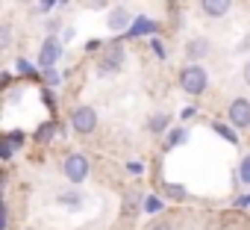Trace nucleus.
<instances>
[{"mask_svg": "<svg viewBox=\"0 0 250 230\" xmlns=\"http://www.w3.org/2000/svg\"><path fill=\"white\" fill-rule=\"evenodd\" d=\"M244 83H247V86H250V59H247V62H244Z\"/></svg>", "mask_w": 250, "mask_h": 230, "instance_id": "nucleus-22", "label": "nucleus"}, {"mask_svg": "<svg viewBox=\"0 0 250 230\" xmlns=\"http://www.w3.org/2000/svg\"><path fill=\"white\" fill-rule=\"evenodd\" d=\"M88 160L83 157V154H71V157H65V162H62V171H65V177L71 180V183H83L85 177H88Z\"/></svg>", "mask_w": 250, "mask_h": 230, "instance_id": "nucleus-2", "label": "nucleus"}, {"mask_svg": "<svg viewBox=\"0 0 250 230\" xmlns=\"http://www.w3.org/2000/svg\"><path fill=\"white\" fill-rule=\"evenodd\" d=\"M150 230H174V227H168V224H156V227H150Z\"/></svg>", "mask_w": 250, "mask_h": 230, "instance_id": "nucleus-24", "label": "nucleus"}, {"mask_svg": "<svg viewBox=\"0 0 250 230\" xmlns=\"http://www.w3.org/2000/svg\"><path fill=\"white\" fill-rule=\"evenodd\" d=\"M50 136H53V124H47V127H42V130H39V142H47Z\"/></svg>", "mask_w": 250, "mask_h": 230, "instance_id": "nucleus-18", "label": "nucleus"}, {"mask_svg": "<svg viewBox=\"0 0 250 230\" xmlns=\"http://www.w3.org/2000/svg\"><path fill=\"white\" fill-rule=\"evenodd\" d=\"M18 71H21V74H33V68H30L27 59H18Z\"/></svg>", "mask_w": 250, "mask_h": 230, "instance_id": "nucleus-21", "label": "nucleus"}, {"mask_svg": "<svg viewBox=\"0 0 250 230\" xmlns=\"http://www.w3.org/2000/svg\"><path fill=\"white\" fill-rule=\"evenodd\" d=\"M238 177H241V183H250V154L241 160V165H238Z\"/></svg>", "mask_w": 250, "mask_h": 230, "instance_id": "nucleus-15", "label": "nucleus"}, {"mask_svg": "<svg viewBox=\"0 0 250 230\" xmlns=\"http://www.w3.org/2000/svg\"><path fill=\"white\" fill-rule=\"evenodd\" d=\"M12 45V30H9V24H3L0 27V50H6Z\"/></svg>", "mask_w": 250, "mask_h": 230, "instance_id": "nucleus-14", "label": "nucleus"}, {"mask_svg": "<svg viewBox=\"0 0 250 230\" xmlns=\"http://www.w3.org/2000/svg\"><path fill=\"white\" fill-rule=\"evenodd\" d=\"M229 6H232V0H200V9L209 18H224L229 12Z\"/></svg>", "mask_w": 250, "mask_h": 230, "instance_id": "nucleus-8", "label": "nucleus"}, {"mask_svg": "<svg viewBox=\"0 0 250 230\" xmlns=\"http://www.w3.org/2000/svg\"><path fill=\"white\" fill-rule=\"evenodd\" d=\"M183 139H186V133H183V130H174V136L168 139V148H171V145H180Z\"/></svg>", "mask_w": 250, "mask_h": 230, "instance_id": "nucleus-19", "label": "nucleus"}, {"mask_svg": "<svg viewBox=\"0 0 250 230\" xmlns=\"http://www.w3.org/2000/svg\"><path fill=\"white\" fill-rule=\"evenodd\" d=\"M121 62H124V47H121L118 42H112V45L106 47V56L100 59V74H112V71H118Z\"/></svg>", "mask_w": 250, "mask_h": 230, "instance_id": "nucleus-5", "label": "nucleus"}, {"mask_svg": "<svg viewBox=\"0 0 250 230\" xmlns=\"http://www.w3.org/2000/svg\"><path fill=\"white\" fill-rule=\"evenodd\" d=\"M71 127H74V133H94V127H97V112L91 109V106H80V109H74V115H71Z\"/></svg>", "mask_w": 250, "mask_h": 230, "instance_id": "nucleus-4", "label": "nucleus"}, {"mask_svg": "<svg viewBox=\"0 0 250 230\" xmlns=\"http://www.w3.org/2000/svg\"><path fill=\"white\" fill-rule=\"evenodd\" d=\"M142 33H156V24H153V21H145V18L136 21V24H133V36H142Z\"/></svg>", "mask_w": 250, "mask_h": 230, "instance_id": "nucleus-12", "label": "nucleus"}, {"mask_svg": "<svg viewBox=\"0 0 250 230\" xmlns=\"http://www.w3.org/2000/svg\"><path fill=\"white\" fill-rule=\"evenodd\" d=\"M59 204H65V207H71V209H80V207H83V198H80L77 192H62V195H59Z\"/></svg>", "mask_w": 250, "mask_h": 230, "instance_id": "nucleus-10", "label": "nucleus"}, {"mask_svg": "<svg viewBox=\"0 0 250 230\" xmlns=\"http://www.w3.org/2000/svg\"><path fill=\"white\" fill-rule=\"evenodd\" d=\"M215 130L224 136V139H229V142H235V133H229V127H224V124H215Z\"/></svg>", "mask_w": 250, "mask_h": 230, "instance_id": "nucleus-17", "label": "nucleus"}, {"mask_svg": "<svg viewBox=\"0 0 250 230\" xmlns=\"http://www.w3.org/2000/svg\"><path fill=\"white\" fill-rule=\"evenodd\" d=\"M59 56H62L59 42H56L53 36H47V42H44V45H42V50H39V65H42V68H53Z\"/></svg>", "mask_w": 250, "mask_h": 230, "instance_id": "nucleus-6", "label": "nucleus"}, {"mask_svg": "<svg viewBox=\"0 0 250 230\" xmlns=\"http://www.w3.org/2000/svg\"><path fill=\"white\" fill-rule=\"evenodd\" d=\"M106 24H109V30H118V33H121V30H127V27H130V12L118 6V9H112V12H109Z\"/></svg>", "mask_w": 250, "mask_h": 230, "instance_id": "nucleus-9", "label": "nucleus"}, {"mask_svg": "<svg viewBox=\"0 0 250 230\" xmlns=\"http://www.w3.org/2000/svg\"><path fill=\"white\" fill-rule=\"evenodd\" d=\"M180 86H183L188 94H203L206 86H209V74H206V68H200V65H188V68H183V74H180Z\"/></svg>", "mask_w": 250, "mask_h": 230, "instance_id": "nucleus-1", "label": "nucleus"}, {"mask_svg": "<svg viewBox=\"0 0 250 230\" xmlns=\"http://www.w3.org/2000/svg\"><path fill=\"white\" fill-rule=\"evenodd\" d=\"M145 207H147V212H156L162 204H159V198H147V204H145Z\"/></svg>", "mask_w": 250, "mask_h": 230, "instance_id": "nucleus-20", "label": "nucleus"}, {"mask_svg": "<svg viewBox=\"0 0 250 230\" xmlns=\"http://www.w3.org/2000/svg\"><path fill=\"white\" fill-rule=\"evenodd\" d=\"M168 124H171L168 115H153V118H150V133H162Z\"/></svg>", "mask_w": 250, "mask_h": 230, "instance_id": "nucleus-11", "label": "nucleus"}, {"mask_svg": "<svg viewBox=\"0 0 250 230\" xmlns=\"http://www.w3.org/2000/svg\"><path fill=\"white\" fill-rule=\"evenodd\" d=\"M227 118H229V124H232L235 130L250 127V100H247V97H235V100L229 103V109H227Z\"/></svg>", "mask_w": 250, "mask_h": 230, "instance_id": "nucleus-3", "label": "nucleus"}, {"mask_svg": "<svg viewBox=\"0 0 250 230\" xmlns=\"http://www.w3.org/2000/svg\"><path fill=\"white\" fill-rule=\"evenodd\" d=\"M136 201H139V192H130V195H127V204H124V212H127V215H133V212L139 209Z\"/></svg>", "mask_w": 250, "mask_h": 230, "instance_id": "nucleus-16", "label": "nucleus"}, {"mask_svg": "<svg viewBox=\"0 0 250 230\" xmlns=\"http://www.w3.org/2000/svg\"><path fill=\"white\" fill-rule=\"evenodd\" d=\"M165 195L174 198V201H186V189L183 186H174V183H165Z\"/></svg>", "mask_w": 250, "mask_h": 230, "instance_id": "nucleus-13", "label": "nucleus"}, {"mask_svg": "<svg viewBox=\"0 0 250 230\" xmlns=\"http://www.w3.org/2000/svg\"><path fill=\"white\" fill-rule=\"evenodd\" d=\"M209 53H212L209 39H191V42L186 45V56H188V62H200V59H206Z\"/></svg>", "mask_w": 250, "mask_h": 230, "instance_id": "nucleus-7", "label": "nucleus"}, {"mask_svg": "<svg viewBox=\"0 0 250 230\" xmlns=\"http://www.w3.org/2000/svg\"><path fill=\"white\" fill-rule=\"evenodd\" d=\"M194 112H197L194 106H186V109H183V118H191V115H194Z\"/></svg>", "mask_w": 250, "mask_h": 230, "instance_id": "nucleus-23", "label": "nucleus"}]
</instances>
